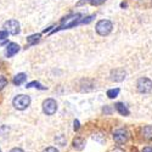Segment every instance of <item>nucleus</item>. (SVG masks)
Returning a JSON list of instances; mask_svg holds the SVG:
<instances>
[{
	"mask_svg": "<svg viewBox=\"0 0 152 152\" xmlns=\"http://www.w3.org/2000/svg\"><path fill=\"white\" fill-rule=\"evenodd\" d=\"M0 152H1V151H0Z\"/></svg>",
	"mask_w": 152,
	"mask_h": 152,
	"instance_id": "obj_24",
	"label": "nucleus"
},
{
	"mask_svg": "<svg viewBox=\"0 0 152 152\" xmlns=\"http://www.w3.org/2000/svg\"><path fill=\"white\" fill-rule=\"evenodd\" d=\"M10 152H24L22 148H18V147H15V148H12Z\"/></svg>",
	"mask_w": 152,
	"mask_h": 152,
	"instance_id": "obj_21",
	"label": "nucleus"
},
{
	"mask_svg": "<svg viewBox=\"0 0 152 152\" xmlns=\"http://www.w3.org/2000/svg\"><path fill=\"white\" fill-rule=\"evenodd\" d=\"M27 79V75L24 73H18L14 77V84L15 85H21L22 83H24V80Z\"/></svg>",
	"mask_w": 152,
	"mask_h": 152,
	"instance_id": "obj_9",
	"label": "nucleus"
},
{
	"mask_svg": "<svg viewBox=\"0 0 152 152\" xmlns=\"http://www.w3.org/2000/svg\"><path fill=\"white\" fill-rule=\"evenodd\" d=\"M56 141H60V145H61V146H63V145H65V141H63V136H60V137H57V139H56Z\"/></svg>",
	"mask_w": 152,
	"mask_h": 152,
	"instance_id": "obj_20",
	"label": "nucleus"
},
{
	"mask_svg": "<svg viewBox=\"0 0 152 152\" xmlns=\"http://www.w3.org/2000/svg\"><path fill=\"white\" fill-rule=\"evenodd\" d=\"M128 135L129 134L125 129H118L113 133V139H115V141L117 144H124V142H126V140H128V137H129Z\"/></svg>",
	"mask_w": 152,
	"mask_h": 152,
	"instance_id": "obj_6",
	"label": "nucleus"
},
{
	"mask_svg": "<svg viewBox=\"0 0 152 152\" xmlns=\"http://www.w3.org/2000/svg\"><path fill=\"white\" fill-rule=\"evenodd\" d=\"M32 86H35V88H38V89H42V90H45V89H46L45 86H43L40 83H38V82H32V83L27 84L26 88H32Z\"/></svg>",
	"mask_w": 152,
	"mask_h": 152,
	"instance_id": "obj_15",
	"label": "nucleus"
},
{
	"mask_svg": "<svg viewBox=\"0 0 152 152\" xmlns=\"http://www.w3.org/2000/svg\"><path fill=\"white\" fill-rule=\"evenodd\" d=\"M39 38H40V34H34V35H31L28 39H27V42H28V44H35L38 40H39Z\"/></svg>",
	"mask_w": 152,
	"mask_h": 152,
	"instance_id": "obj_13",
	"label": "nucleus"
},
{
	"mask_svg": "<svg viewBox=\"0 0 152 152\" xmlns=\"http://www.w3.org/2000/svg\"><path fill=\"white\" fill-rule=\"evenodd\" d=\"M136 88H137V91L141 93V94H147L152 90V80L144 77L140 78L136 83Z\"/></svg>",
	"mask_w": 152,
	"mask_h": 152,
	"instance_id": "obj_3",
	"label": "nucleus"
},
{
	"mask_svg": "<svg viewBox=\"0 0 152 152\" xmlns=\"http://www.w3.org/2000/svg\"><path fill=\"white\" fill-rule=\"evenodd\" d=\"M20 51V46L16 44V43H10L9 45H7V48H6V56L7 57H12L15 54H17Z\"/></svg>",
	"mask_w": 152,
	"mask_h": 152,
	"instance_id": "obj_8",
	"label": "nucleus"
},
{
	"mask_svg": "<svg viewBox=\"0 0 152 152\" xmlns=\"http://www.w3.org/2000/svg\"><path fill=\"white\" fill-rule=\"evenodd\" d=\"M12 104H14L15 108H17L20 111L26 110L31 105V97L27 95H17L14 99V101H12Z\"/></svg>",
	"mask_w": 152,
	"mask_h": 152,
	"instance_id": "obj_2",
	"label": "nucleus"
},
{
	"mask_svg": "<svg viewBox=\"0 0 152 152\" xmlns=\"http://www.w3.org/2000/svg\"><path fill=\"white\" fill-rule=\"evenodd\" d=\"M44 152H58L55 147H48L46 150H44Z\"/></svg>",
	"mask_w": 152,
	"mask_h": 152,
	"instance_id": "obj_19",
	"label": "nucleus"
},
{
	"mask_svg": "<svg viewBox=\"0 0 152 152\" xmlns=\"http://www.w3.org/2000/svg\"><path fill=\"white\" fill-rule=\"evenodd\" d=\"M88 1H89L91 5H101L102 3H105L106 0H88Z\"/></svg>",
	"mask_w": 152,
	"mask_h": 152,
	"instance_id": "obj_17",
	"label": "nucleus"
},
{
	"mask_svg": "<svg viewBox=\"0 0 152 152\" xmlns=\"http://www.w3.org/2000/svg\"><path fill=\"white\" fill-rule=\"evenodd\" d=\"M144 134H145V137L147 139H152V125H148L144 129Z\"/></svg>",
	"mask_w": 152,
	"mask_h": 152,
	"instance_id": "obj_14",
	"label": "nucleus"
},
{
	"mask_svg": "<svg viewBox=\"0 0 152 152\" xmlns=\"http://www.w3.org/2000/svg\"><path fill=\"white\" fill-rule=\"evenodd\" d=\"M83 145H84V141L82 140V139H79V137H77V139H74V140H73V146H74V148L82 150V148H83Z\"/></svg>",
	"mask_w": 152,
	"mask_h": 152,
	"instance_id": "obj_11",
	"label": "nucleus"
},
{
	"mask_svg": "<svg viewBox=\"0 0 152 152\" xmlns=\"http://www.w3.org/2000/svg\"><path fill=\"white\" fill-rule=\"evenodd\" d=\"M95 28H96L97 34L105 37V35H108V34L112 32L113 24H112V22L108 21V20H101V21H99V22L96 23V27H95Z\"/></svg>",
	"mask_w": 152,
	"mask_h": 152,
	"instance_id": "obj_1",
	"label": "nucleus"
},
{
	"mask_svg": "<svg viewBox=\"0 0 152 152\" xmlns=\"http://www.w3.org/2000/svg\"><path fill=\"white\" fill-rule=\"evenodd\" d=\"M142 152H152V147H145L142 150Z\"/></svg>",
	"mask_w": 152,
	"mask_h": 152,
	"instance_id": "obj_23",
	"label": "nucleus"
},
{
	"mask_svg": "<svg viewBox=\"0 0 152 152\" xmlns=\"http://www.w3.org/2000/svg\"><path fill=\"white\" fill-rule=\"evenodd\" d=\"M7 38V32L5 31H0V40H4Z\"/></svg>",
	"mask_w": 152,
	"mask_h": 152,
	"instance_id": "obj_18",
	"label": "nucleus"
},
{
	"mask_svg": "<svg viewBox=\"0 0 152 152\" xmlns=\"http://www.w3.org/2000/svg\"><path fill=\"white\" fill-rule=\"evenodd\" d=\"M118 94H119V89H118V88H117V89H110V90L107 91V96H108L110 99H115V97H117Z\"/></svg>",
	"mask_w": 152,
	"mask_h": 152,
	"instance_id": "obj_12",
	"label": "nucleus"
},
{
	"mask_svg": "<svg viewBox=\"0 0 152 152\" xmlns=\"http://www.w3.org/2000/svg\"><path fill=\"white\" fill-rule=\"evenodd\" d=\"M115 106H116V110L121 113L122 116H129V110L126 108L122 102H118V104H116Z\"/></svg>",
	"mask_w": 152,
	"mask_h": 152,
	"instance_id": "obj_10",
	"label": "nucleus"
},
{
	"mask_svg": "<svg viewBox=\"0 0 152 152\" xmlns=\"http://www.w3.org/2000/svg\"><path fill=\"white\" fill-rule=\"evenodd\" d=\"M4 28H5V32L12 34V35H16L21 32V28H20V23L16 21V20H10L7 22L4 23Z\"/></svg>",
	"mask_w": 152,
	"mask_h": 152,
	"instance_id": "obj_5",
	"label": "nucleus"
},
{
	"mask_svg": "<svg viewBox=\"0 0 152 152\" xmlns=\"http://www.w3.org/2000/svg\"><path fill=\"white\" fill-rule=\"evenodd\" d=\"M6 84H7V79L5 77H3V75H0V90H3L6 86Z\"/></svg>",
	"mask_w": 152,
	"mask_h": 152,
	"instance_id": "obj_16",
	"label": "nucleus"
},
{
	"mask_svg": "<svg viewBox=\"0 0 152 152\" xmlns=\"http://www.w3.org/2000/svg\"><path fill=\"white\" fill-rule=\"evenodd\" d=\"M126 72L123 68H116L111 72V80L113 82H122L125 79Z\"/></svg>",
	"mask_w": 152,
	"mask_h": 152,
	"instance_id": "obj_7",
	"label": "nucleus"
},
{
	"mask_svg": "<svg viewBox=\"0 0 152 152\" xmlns=\"http://www.w3.org/2000/svg\"><path fill=\"white\" fill-rule=\"evenodd\" d=\"M43 111L45 115L53 116L54 113L57 111V104L54 99H46L43 102Z\"/></svg>",
	"mask_w": 152,
	"mask_h": 152,
	"instance_id": "obj_4",
	"label": "nucleus"
},
{
	"mask_svg": "<svg viewBox=\"0 0 152 152\" xmlns=\"http://www.w3.org/2000/svg\"><path fill=\"white\" fill-rule=\"evenodd\" d=\"M74 129H75V130L79 129V122H78V121H74Z\"/></svg>",
	"mask_w": 152,
	"mask_h": 152,
	"instance_id": "obj_22",
	"label": "nucleus"
}]
</instances>
